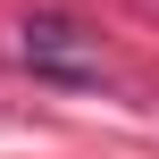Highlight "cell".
I'll return each mask as SVG.
<instances>
[{
    "label": "cell",
    "mask_w": 159,
    "mask_h": 159,
    "mask_svg": "<svg viewBox=\"0 0 159 159\" xmlns=\"http://www.w3.org/2000/svg\"><path fill=\"white\" fill-rule=\"evenodd\" d=\"M17 50H25V67L50 75V84H101V42H92L75 17H25V25H17Z\"/></svg>",
    "instance_id": "obj_1"
}]
</instances>
